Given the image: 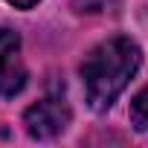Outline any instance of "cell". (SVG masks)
<instances>
[{
    "label": "cell",
    "instance_id": "obj_1",
    "mask_svg": "<svg viewBox=\"0 0 148 148\" xmlns=\"http://www.w3.org/2000/svg\"><path fill=\"white\" fill-rule=\"evenodd\" d=\"M142 64V49L128 35H113L96 44L82 61L84 96L93 110H108Z\"/></svg>",
    "mask_w": 148,
    "mask_h": 148
},
{
    "label": "cell",
    "instance_id": "obj_2",
    "mask_svg": "<svg viewBox=\"0 0 148 148\" xmlns=\"http://www.w3.org/2000/svg\"><path fill=\"white\" fill-rule=\"evenodd\" d=\"M70 119H73V110L61 93L44 96L41 102H35L23 113V125H26V134L32 139H52V136L64 134Z\"/></svg>",
    "mask_w": 148,
    "mask_h": 148
},
{
    "label": "cell",
    "instance_id": "obj_3",
    "mask_svg": "<svg viewBox=\"0 0 148 148\" xmlns=\"http://www.w3.org/2000/svg\"><path fill=\"white\" fill-rule=\"evenodd\" d=\"M26 87V67L21 58V35L0 29V96H18Z\"/></svg>",
    "mask_w": 148,
    "mask_h": 148
},
{
    "label": "cell",
    "instance_id": "obj_4",
    "mask_svg": "<svg viewBox=\"0 0 148 148\" xmlns=\"http://www.w3.org/2000/svg\"><path fill=\"white\" fill-rule=\"evenodd\" d=\"M131 125L136 131H148V87H142L131 102Z\"/></svg>",
    "mask_w": 148,
    "mask_h": 148
},
{
    "label": "cell",
    "instance_id": "obj_5",
    "mask_svg": "<svg viewBox=\"0 0 148 148\" xmlns=\"http://www.w3.org/2000/svg\"><path fill=\"white\" fill-rule=\"evenodd\" d=\"M6 3H12L15 9H35L41 0H6Z\"/></svg>",
    "mask_w": 148,
    "mask_h": 148
}]
</instances>
